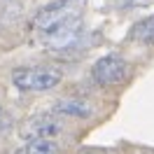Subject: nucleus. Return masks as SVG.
<instances>
[{
  "label": "nucleus",
  "instance_id": "8",
  "mask_svg": "<svg viewBox=\"0 0 154 154\" xmlns=\"http://www.w3.org/2000/svg\"><path fill=\"white\" fill-rule=\"evenodd\" d=\"M54 112L66 115V117H89L91 115L89 105L82 103V100H58L56 105H54Z\"/></svg>",
  "mask_w": 154,
  "mask_h": 154
},
{
  "label": "nucleus",
  "instance_id": "6",
  "mask_svg": "<svg viewBox=\"0 0 154 154\" xmlns=\"http://www.w3.org/2000/svg\"><path fill=\"white\" fill-rule=\"evenodd\" d=\"M56 152H58V147L51 138H40V140H28L14 154H56Z\"/></svg>",
  "mask_w": 154,
  "mask_h": 154
},
{
  "label": "nucleus",
  "instance_id": "1",
  "mask_svg": "<svg viewBox=\"0 0 154 154\" xmlns=\"http://www.w3.org/2000/svg\"><path fill=\"white\" fill-rule=\"evenodd\" d=\"M12 82L14 87L23 89V91H35V94H42V91H51L54 87H58L61 82V72L56 68H19L12 72Z\"/></svg>",
  "mask_w": 154,
  "mask_h": 154
},
{
  "label": "nucleus",
  "instance_id": "10",
  "mask_svg": "<svg viewBox=\"0 0 154 154\" xmlns=\"http://www.w3.org/2000/svg\"><path fill=\"white\" fill-rule=\"evenodd\" d=\"M2 122H5V115H2V110H0V126H2Z\"/></svg>",
  "mask_w": 154,
  "mask_h": 154
},
{
  "label": "nucleus",
  "instance_id": "2",
  "mask_svg": "<svg viewBox=\"0 0 154 154\" xmlns=\"http://www.w3.org/2000/svg\"><path fill=\"white\" fill-rule=\"evenodd\" d=\"M82 5H84V0H54V2L45 5L33 17V26L40 30H49V28H54V26H58V23H63L68 19L79 17Z\"/></svg>",
  "mask_w": 154,
  "mask_h": 154
},
{
  "label": "nucleus",
  "instance_id": "4",
  "mask_svg": "<svg viewBox=\"0 0 154 154\" xmlns=\"http://www.w3.org/2000/svg\"><path fill=\"white\" fill-rule=\"evenodd\" d=\"M47 33V45L51 49H68L72 47L79 38V33H82V19L75 17V19H68L63 23H58L54 28L45 30Z\"/></svg>",
  "mask_w": 154,
  "mask_h": 154
},
{
  "label": "nucleus",
  "instance_id": "5",
  "mask_svg": "<svg viewBox=\"0 0 154 154\" xmlns=\"http://www.w3.org/2000/svg\"><path fill=\"white\" fill-rule=\"evenodd\" d=\"M58 131H61V124L54 117L38 115V117H33V119L26 122V126L21 128V135L26 140H40V138H54Z\"/></svg>",
  "mask_w": 154,
  "mask_h": 154
},
{
  "label": "nucleus",
  "instance_id": "7",
  "mask_svg": "<svg viewBox=\"0 0 154 154\" xmlns=\"http://www.w3.org/2000/svg\"><path fill=\"white\" fill-rule=\"evenodd\" d=\"M131 38L143 42V45L154 47V17H147V19L138 21L133 26V30H131Z\"/></svg>",
  "mask_w": 154,
  "mask_h": 154
},
{
  "label": "nucleus",
  "instance_id": "3",
  "mask_svg": "<svg viewBox=\"0 0 154 154\" xmlns=\"http://www.w3.org/2000/svg\"><path fill=\"white\" fill-rule=\"evenodd\" d=\"M128 75V63L117 54L100 56L91 68V77L98 87H115L119 82H124Z\"/></svg>",
  "mask_w": 154,
  "mask_h": 154
},
{
  "label": "nucleus",
  "instance_id": "9",
  "mask_svg": "<svg viewBox=\"0 0 154 154\" xmlns=\"http://www.w3.org/2000/svg\"><path fill=\"white\" fill-rule=\"evenodd\" d=\"M122 2H124V5H131V7H135V5H140V7H143V5H147L149 0H122Z\"/></svg>",
  "mask_w": 154,
  "mask_h": 154
}]
</instances>
